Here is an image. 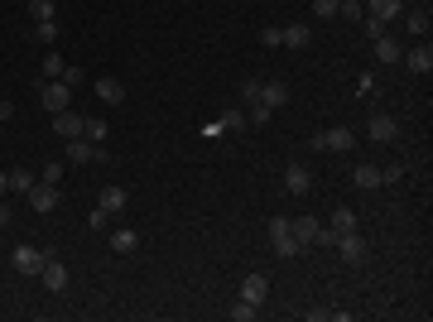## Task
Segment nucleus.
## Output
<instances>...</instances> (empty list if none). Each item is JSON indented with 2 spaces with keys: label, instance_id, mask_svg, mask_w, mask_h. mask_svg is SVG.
Returning a JSON list of instances; mask_svg holds the SVG:
<instances>
[{
  "label": "nucleus",
  "instance_id": "obj_1",
  "mask_svg": "<svg viewBox=\"0 0 433 322\" xmlns=\"http://www.w3.org/2000/svg\"><path fill=\"white\" fill-rule=\"evenodd\" d=\"M39 106L49 111V116H58V111H68V106H73V87H68L63 78H49L44 87H39Z\"/></svg>",
  "mask_w": 433,
  "mask_h": 322
},
{
  "label": "nucleus",
  "instance_id": "obj_2",
  "mask_svg": "<svg viewBox=\"0 0 433 322\" xmlns=\"http://www.w3.org/2000/svg\"><path fill=\"white\" fill-rule=\"evenodd\" d=\"M270 245H274L279 260H294L298 255V241H294V231H289V216H270Z\"/></svg>",
  "mask_w": 433,
  "mask_h": 322
},
{
  "label": "nucleus",
  "instance_id": "obj_3",
  "mask_svg": "<svg viewBox=\"0 0 433 322\" xmlns=\"http://www.w3.org/2000/svg\"><path fill=\"white\" fill-rule=\"evenodd\" d=\"M44 260H49V250H39V245H15L10 250V269L15 274H39Z\"/></svg>",
  "mask_w": 433,
  "mask_h": 322
},
{
  "label": "nucleus",
  "instance_id": "obj_4",
  "mask_svg": "<svg viewBox=\"0 0 433 322\" xmlns=\"http://www.w3.org/2000/svg\"><path fill=\"white\" fill-rule=\"evenodd\" d=\"M400 63H405L409 73L429 78V73H433V49H429V39H424V44H414V49H405V54H400Z\"/></svg>",
  "mask_w": 433,
  "mask_h": 322
},
{
  "label": "nucleus",
  "instance_id": "obj_5",
  "mask_svg": "<svg viewBox=\"0 0 433 322\" xmlns=\"http://www.w3.org/2000/svg\"><path fill=\"white\" fill-rule=\"evenodd\" d=\"M308 188H313L308 163H289V168H284V192H289V197H308Z\"/></svg>",
  "mask_w": 433,
  "mask_h": 322
},
{
  "label": "nucleus",
  "instance_id": "obj_6",
  "mask_svg": "<svg viewBox=\"0 0 433 322\" xmlns=\"http://www.w3.org/2000/svg\"><path fill=\"white\" fill-rule=\"evenodd\" d=\"M332 245L342 250V260H347V265H361V260H366V236H361V231H342Z\"/></svg>",
  "mask_w": 433,
  "mask_h": 322
},
{
  "label": "nucleus",
  "instance_id": "obj_7",
  "mask_svg": "<svg viewBox=\"0 0 433 322\" xmlns=\"http://www.w3.org/2000/svg\"><path fill=\"white\" fill-rule=\"evenodd\" d=\"M97 159H106V149L102 144H92V140H68V163H97Z\"/></svg>",
  "mask_w": 433,
  "mask_h": 322
},
{
  "label": "nucleus",
  "instance_id": "obj_8",
  "mask_svg": "<svg viewBox=\"0 0 433 322\" xmlns=\"http://www.w3.org/2000/svg\"><path fill=\"white\" fill-rule=\"evenodd\" d=\"M289 231H294L298 250H308V245H318V231H323V221H313V216H294V221H289Z\"/></svg>",
  "mask_w": 433,
  "mask_h": 322
},
{
  "label": "nucleus",
  "instance_id": "obj_9",
  "mask_svg": "<svg viewBox=\"0 0 433 322\" xmlns=\"http://www.w3.org/2000/svg\"><path fill=\"white\" fill-rule=\"evenodd\" d=\"M25 197H29V207H34V212H54V207H58V197H63V192H58L54 183H34V188H29Z\"/></svg>",
  "mask_w": 433,
  "mask_h": 322
},
{
  "label": "nucleus",
  "instance_id": "obj_10",
  "mask_svg": "<svg viewBox=\"0 0 433 322\" xmlns=\"http://www.w3.org/2000/svg\"><path fill=\"white\" fill-rule=\"evenodd\" d=\"M323 144L332 149V154H352V149H356L352 125H332V130H323Z\"/></svg>",
  "mask_w": 433,
  "mask_h": 322
},
{
  "label": "nucleus",
  "instance_id": "obj_11",
  "mask_svg": "<svg viewBox=\"0 0 433 322\" xmlns=\"http://www.w3.org/2000/svg\"><path fill=\"white\" fill-rule=\"evenodd\" d=\"M366 135H371L376 144H395V140H400V125H395V116H371Z\"/></svg>",
  "mask_w": 433,
  "mask_h": 322
},
{
  "label": "nucleus",
  "instance_id": "obj_12",
  "mask_svg": "<svg viewBox=\"0 0 433 322\" xmlns=\"http://www.w3.org/2000/svg\"><path fill=\"white\" fill-rule=\"evenodd\" d=\"M39 279H44V289H49V294H63V289H68V269L58 265L54 255L44 260V269H39Z\"/></svg>",
  "mask_w": 433,
  "mask_h": 322
},
{
  "label": "nucleus",
  "instance_id": "obj_13",
  "mask_svg": "<svg viewBox=\"0 0 433 322\" xmlns=\"http://www.w3.org/2000/svg\"><path fill=\"white\" fill-rule=\"evenodd\" d=\"M366 15L380 20V25H390V20H400V15H405V0H366Z\"/></svg>",
  "mask_w": 433,
  "mask_h": 322
},
{
  "label": "nucleus",
  "instance_id": "obj_14",
  "mask_svg": "<svg viewBox=\"0 0 433 322\" xmlns=\"http://www.w3.org/2000/svg\"><path fill=\"white\" fill-rule=\"evenodd\" d=\"M241 298L245 303H265V298H270V279H265V274H245L241 279Z\"/></svg>",
  "mask_w": 433,
  "mask_h": 322
},
{
  "label": "nucleus",
  "instance_id": "obj_15",
  "mask_svg": "<svg viewBox=\"0 0 433 322\" xmlns=\"http://www.w3.org/2000/svg\"><path fill=\"white\" fill-rule=\"evenodd\" d=\"M82 120H87V116H78V111L68 106V111H58V116H54V130L63 135V140H78V135H82Z\"/></svg>",
  "mask_w": 433,
  "mask_h": 322
},
{
  "label": "nucleus",
  "instance_id": "obj_16",
  "mask_svg": "<svg viewBox=\"0 0 433 322\" xmlns=\"http://www.w3.org/2000/svg\"><path fill=\"white\" fill-rule=\"evenodd\" d=\"M371 49H376V58L390 68V63H400V54H405V44L400 39H390V34H380V39H371Z\"/></svg>",
  "mask_w": 433,
  "mask_h": 322
},
{
  "label": "nucleus",
  "instance_id": "obj_17",
  "mask_svg": "<svg viewBox=\"0 0 433 322\" xmlns=\"http://www.w3.org/2000/svg\"><path fill=\"white\" fill-rule=\"evenodd\" d=\"M352 183H356L361 192H376V188H385V183H380V163H356Z\"/></svg>",
  "mask_w": 433,
  "mask_h": 322
},
{
  "label": "nucleus",
  "instance_id": "obj_18",
  "mask_svg": "<svg viewBox=\"0 0 433 322\" xmlns=\"http://www.w3.org/2000/svg\"><path fill=\"white\" fill-rule=\"evenodd\" d=\"M260 101H265V106H270V111H279V106H284V101H289V87H284V82H260Z\"/></svg>",
  "mask_w": 433,
  "mask_h": 322
},
{
  "label": "nucleus",
  "instance_id": "obj_19",
  "mask_svg": "<svg viewBox=\"0 0 433 322\" xmlns=\"http://www.w3.org/2000/svg\"><path fill=\"white\" fill-rule=\"evenodd\" d=\"M279 44H284V49H308L313 34H308V25H289V29H279Z\"/></svg>",
  "mask_w": 433,
  "mask_h": 322
},
{
  "label": "nucleus",
  "instance_id": "obj_20",
  "mask_svg": "<svg viewBox=\"0 0 433 322\" xmlns=\"http://www.w3.org/2000/svg\"><path fill=\"white\" fill-rule=\"evenodd\" d=\"M97 97L111 101V106H121V101H126V87H121L116 78H97Z\"/></svg>",
  "mask_w": 433,
  "mask_h": 322
},
{
  "label": "nucleus",
  "instance_id": "obj_21",
  "mask_svg": "<svg viewBox=\"0 0 433 322\" xmlns=\"http://www.w3.org/2000/svg\"><path fill=\"white\" fill-rule=\"evenodd\" d=\"M111 250H116V255H130V250H140V231H111Z\"/></svg>",
  "mask_w": 433,
  "mask_h": 322
},
{
  "label": "nucleus",
  "instance_id": "obj_22",
  "mask_svg": "<svg viewBox=\"0 0 433 322\" xmlns=\"http://www.w3.org/2000/svg\"><path fill=\"white\" fill-rule=\"evenodd\" d=\"M97 207L116 216V212H121V207H126V188H106V192H102V202H97Z\"/></svg>",
  "mask_w": 433,
  "mask_h": 322
},
{
  "label": "nucleus",
  "instance_id": "obj_23",
  "mask_svg": "<svg viewBox=\"0 0 433 322\" xmlns=\"http://www.w3.org/2000/svg\"><path fill=\"white\" fill-rule=\"evenodd\" d=\"M82 140H92V144H102V140H106V120H97V116H87V120H82Z\"/></svg>",
  "mask_w": 433,
  "mask_h": 322
},
{
  "label": "nucleus",
  "instance_id": "obj_24",
  "mask_svg": "<svg viewBox=\"0 0 433 322\" xmlns=\"http://www.w3.org/2000/svg\"><path fill=\"white\" fill-rule=\"evenodd\" d=\"M270 116L274 111L265 106V101H250V106H245V125H270Z\"/></svg>",
  "mask_w": 433,
  "mask_h": 322
},
{
  "label": "nucleus",
  "instance_id": "obj_25",
  "mask_svg": "<svg viewBox=\"0 0 433 322\" xmlns=\"http://www.w3.org/2000/svg\"><path fill=\"white\" fill-rule=\"evenodd\" d=\"M405 29L414 34V39H419V34H429V10H409V15H405Z\"/></svg>",
  "mask_w": 433,
  "mask_h": 322
},
{
  "label": "nucleus",
  "instance_id": "obj_26",
  "mask_svg": "<svg viewBox=\"0 0 433 322\" xmlns=\"http://www.w3.org/2000/svg\"><path fill=\"white\" fill-rule=\"evenodd\" d=\"M34 183H39V178H34V168H10V188H15V192H29Z\"/></svg>",
  "mask_w": 433,
  "mask_h": 322
},
{
  "label": "nucleus",
  "instance_id": "obj_27",
  "mask_svg": "<svg viewBox=\"0 0 433 322\" xmlns=\"http://www.w3.org/2000/svg\"><path fill=\"white\" fill-rule=\"evenodd\" d=\"M332 231H337V236H342V231H356V212L352 207H337V212H332Z\"/></svg>",
  "mask_w": 433,
  "mask_h": 322
},
{
  "label": "nucleus",
  "instance_id": "obj_28",
  "mask_svg": "<svg viewBox=\"0 0 433 322\" xmlns=\"http://www.w3.org/2000/svg\"><path fill=\"white\" fill-rule=\"evenodd\" d=\"M63 68H68V63H63L58 54H44V63H39V73H44V78H63Z\"/></svg>",
  "mask_w": 433,
  "mask_h": 322
},
{
  "label": "nucleus",
  "instance_id": "obj_29",
  "mask_svg": "<svg viewBox=\"0 0 433 322\" xmlns=\"http://www.w3.org/2000/svg\"><path fill=\"white\" fill-rule=\"evenodd\" d=\"M255 313H260V303H245V298H236V303H231V318H236V322H250Z\"/></svg>",
  "mask_w": 433,
  "mask_h": 322
},
{
  "label": "nucleus",
  "instance_id": "obj_30",
  "mask_svg": "<svg viewBox=\"0 0 433 322\" xmlns=\"http://www.w3.org/2000/svg\"><path fill=\"white\" fill-rule=\"evenodd\" d=\"M34 39H39V44H58V20H39Z\"/></svg>",
  "mask_w": 433,
  "mask_h": 322
},
{
  "label": "nucleus",
  "instance_id": "obj_31",
  "mask_svg": "<svg viewBox=\"0 0 433 322\" xmlns=\"http://www.w3.org/2000/svg\"><path fill=\"white\" fill-rule=\"evenodd\" d=\"M337 15H347V20H361V15H366V0H337Z\"/></svg>",
  "mask_w": 433,
  "mask_h": 322
},
{
  "label": "nucleus",
  "instance_id": "obj_32",
  "mask_svg": "<svg viewBox=\"0 0 433 322\" xmlns=\"http://www.w3.org/2000/svg\"><path fill=\"white\" fill-rule=\"evenodd\" d=\"M29 15H34V25H39V20H54V0H29Z\"/></svg>",
  "mask_w": 433,
  "mask_h": 322
},
{
  "label": "nucleus",
  "instance_id": "obj_33",
  "mask_svg": "<svg viewBox=\"0 0 433 322\" xmlns=\"http://www.w3.org/2000/svg\"><path fill=\"white\" fill-rule=\"evenodd\" d=\"M241 101L250 106V101H260V78H245L241 82Z\"/></svg>",
  "mask_w": 433,
  "mask_h": 322
},
{
  "label": "nucleus",
  "instance_id": "obj_34",
  "mask_svg": "<svg viewBox=\"0 0 433 322\" xmlns=\"http://www.w3.org/2000/svg\"><path fill=\"white\" fill-rule=\"evenodd\" d=\"M221 130H245V111H226V116H221Z\"/></svg>",
  "mask_w": 433,
  "mask_h": 322
},
{
  "label": "nucleus",
  "instance_id": "obj_35",
  "mask_svg": "<svg viewBox=\"0 0 433 322\" xmlns=\"http://www.w3.org/2000/svg\"><path fill=\"white\" fill-rule=\"evenodd\" d=\"M400 178H405V163H385L380 168V183H400Z\"/></svg>",
  "mask_w": 433,
  "mask_h": 322
},
{
  "label": "nucleus",
  "instance_id": "obj_36",
  "mask_svg": "<svg viewBox=\"0 0 433 322\" xmlns=\"http://www.w3.org/2000/svg\"><path fill=\"white\" fill-rule=\"evenodd\" d=\"M58 178H63V159H49V163H44V183H54V188H58Z\"/></svg>",
  "mask_w": 433,
  "mask_h": 322
},
{
  "label": "nucleus",
  "instance_id": "obj_37",
  "mask_svg": "<svg viewBox=\"0 0 433 322\" xmlns=\"http://www.w3.org/2000/svg\"><path fill=\"white\" fill-rule=\"evenodd\" d=\"M313 15H318V20H332V15H337V0H313Z\"/></svg>",
  "mask_w": 433,
  "mask_h": 322
},
{
  "label": "nucleus",
  "instance_id": "obj_38",
  "mask_svg": "<svg viewBox=\"0 0 433 322\" xmlns=\"http://www.w3.org/2000/svg\"><path fill=\"white\" fill-rule=\"evenodd\" d=\"M106 221H111V212H102V207H92V216H87V226H92V231H106Z\"/></svg>",
  "mask_w": 433,
  "mask_h": 322
},
{
  "label": "nucleus",
  "instance_id": "obj_39",
  "mask_svg": "<svg viewBox=\"0 0 433 322\" xmlns=\"http://www.w3.org/2000/svg\"><path fill=\"white\" fill-rule=\"evenodd\" d=\"M361 25H366V34H371V39H380V34H385V25H380V20H371V15H361Z\"/></svg>",
  "mask_w": 433,
  "mask_h": 322
},
{
  "label": "nucleus",
  "instance_id": "obj_40",
  "mask_svg": "<svg viewBox=\"0 0 433 322\" xmlns=\"http://www.w3.org/2000/svg\"><path fill=\"white\" fill-rule=\"evenodd\" d=\"M15 116V101H0V120H10Z\"/></svg>",
  "mask_w": 433,
  "mask_h": 322
},
{
  "label": "nucleus",
  "instance_id": "obj_41",
  "mask_svg": "<svg viewBox=\"0 0 433 322\" xmlns=\"http://www.w3.org/2000/svg\"><path fill=\"white\" fill-rule=\"evenodd\" d=\"M0 226H10V207H5V197H0Z\"/></svg>",
  "mask_w": 433,
  "mask_h": 322
},
{
  "label": "nucleus",
  "instance_id": "obj_42",
  "mask_svg": "<svg viewBox=\"0 0 433 322\" xmlns=\"http://www.w3.org/2000/svg\"><path fill=\"white\" fill-rule=\"evenodd\" d=\"M5 192H10V173L0 168V197H5Z\"/></svg>",
  "mask_w": 433,
  "mask_h": 322
}]
</instances>
